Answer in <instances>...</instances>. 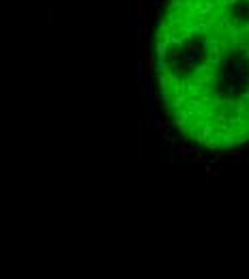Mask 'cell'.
<instances>
[{"mask_svg": "<svg viewBox=\"0 0 249 279\" xmlns=\"http://www.w3.org/2000/svg\"><path fill=\"white\" fill-rule=\"evenodd\" d=\"M157 88L174 127L206 151L249 142V0H168Z\"/></svg>", "mask_w": 249, "mask_h": 279, "instance_id": "obj_1", "label": "cell"}]
</instances>
